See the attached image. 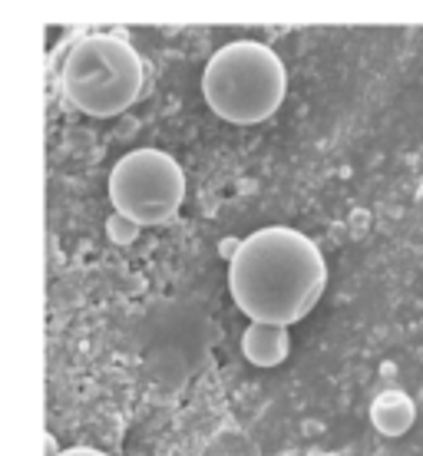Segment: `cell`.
Listing matches in <instances>:
<instances>
[{
  "instance_id": "6da1fadb",
  "label": "cell",
  "mask_w": 423,
  "mask_h": 456,
  "mask_svg": "<svg viewBox=\"0 0 423 456\" xmlns=\"http://www.w3.org/2000/svg\"><path fill=\"white\" fill-rule=\"evenodd\" d=\"M328 262L314 241L288 225H264L229 255L232 301L248 321L291 328L318 308Z\"/></svg>"
},
{
  "instance_id": "7a4b0ae2",
  "label": "cell",
  "mask_w": 423,
  "mask_h": 456,
  "mask_svg": "<svg viewBox=\"0 0 423 456\" xmlns=\"http://www.w3.org/2000/svg\"><path fill=\"white\" fill-rule=\"evenodd\" d=\"M208 110L232 126H258L281 110L288 69L275 50L258 40H235L212 53L202 69Z\"/></svg>"
},
{
  "instance_id": "3957f363",
  "label": "cell",
  "mask_w": 423,
  "mask_h": 456,
  "mask_svg": "<svg viewBox=\"0 0 423 456\" xmlns=\"http://www.w3.org/2000/svg\"><path fill=\"white\" fill-rule=\"evenodd\" d=\"M60 86L67 103L83 116L113 119L142 96L146 67L129 40L116 34H90L67 50Z\"/></svg>"
},
{
  "instance_id": "277c9868",
  "label": "cell",
  "mask_w": 423,
  "mask_h": 456,
  "mask_svg": "<svg viewBox=\"0 0 423 456\" xmlns=\"http://www.w3.org/2000/svg\"><path fill=\"white\" fill-rule=\"evenodd\" d=\"M110 202L139 228L166 225L185 202L183 166L162 149H133L110 172Z\"/></svg>"
},
{
  "instance_id": "5b68a950",
  "label": "cell",
  "mask_w": 423,
  "mask_h": 456,
  "mask_svg": "<svg viewBox=\"0 0 423 456\" xmlns=\"http://www.w3.org/2000/svg\"><path fill=\"white\" fill-rule=\"evenodd\" d=\"M241 354L252 367H278L288 361L291 354V331L281 324H262V321H248V328L241 334Z\"/></svg>"
},
{
  "instance_id": "8992f818",
  "label": "cell",
  "mask_w": 423,
  "mask_h": 456,
  "mask_svg": "<svg viewBox=\"0 0 423 456\" xmlns=\"http://www.w3.org/2000/svg\"><path fill=\"white\" fill-rule=\"evenodd\" d=\"M370 423L380 436H403L417 423V403L403 390H384L370 403Z\"/></svg>"
},
{
  "instance_id": "52a82bcc",
  "label": "cell",
  "mask_w": 423,
  "mask_h": 456,
  "mask_svg": "<svg viewBox=\"0 0 423 456\" xmlns=\"http://www.w3.org/2000/svg\"><path fill=\"white\" fill-rule=\"evenodd\" d=\"M139 232H142V228H139L133 218L119 216V212H113V216L106 218V235H110L113 245H133V241L139 239Z\"/></svg>"
},
{
  "instance_id": "ba28073f",
  "label": "cell",
  "mask_w": 423,
  "mask_h": 456,
  "mask_svg": "<svg viewBox=\"0 0 423 456\" xmlns=\"http://www.w3.org/2000/svg\"><path fill=\"white\" fill-rule=\"evenodd\" d=\"M57 456H106L100 450H90V446H73V450H60Z\"/></svg>"
}]
</instances>
